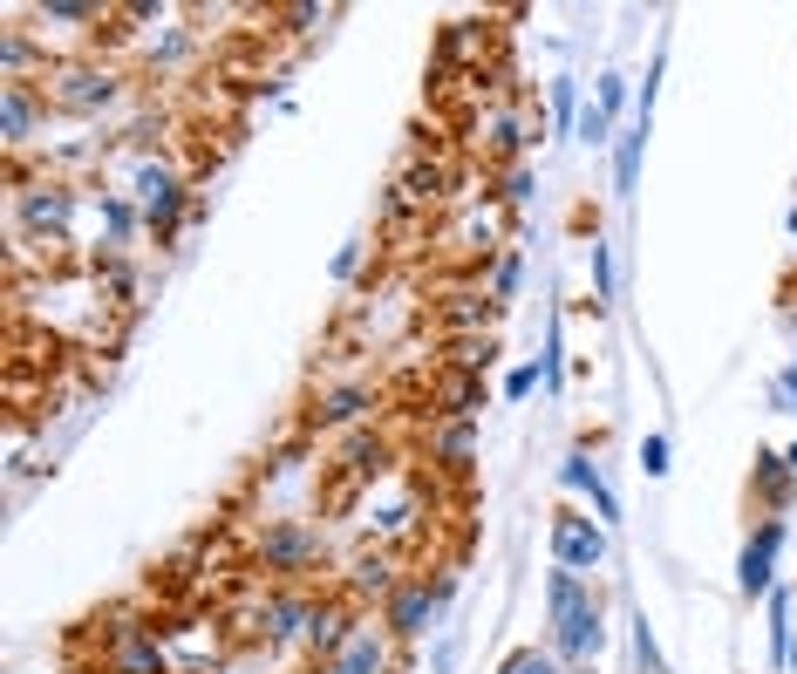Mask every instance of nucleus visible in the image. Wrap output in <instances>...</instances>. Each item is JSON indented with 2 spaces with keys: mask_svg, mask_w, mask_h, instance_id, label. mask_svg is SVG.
<instances>
[{
  "mask_svg": "<svg viewBox=\"0 0 797 674\" xmlns=\"http://www.w3.org/2000/svg\"><path fill=\"white\" fill-rule=\"evenodd\" d=\"M552 627H560V654H601V613H593L580 573H552Z\"/></svg>",
  "mask_w": 797,
  "mask_h": 674,
  "instance_id": "f257e3e1",
  "label": "nucleus"
},
{
  "mask_svg": "<svg viewBox=\"0 0 797 674\" xmlns=\"http://www.w3.org/2000/svg\"><path fill=\"white\" fill-rule=\"evenodd\" d=\"M552 559H560V573H593L607 559V525L580 518V511H552Z\"/></svg>",
  "mask_w": 797,
  "mask_h": 674,
  "instance_id": "f03ea898",
  "label": "nucleus"
},
{
  "mask_svg": "<svg viewBox=\"0 0 797 674\" xmlns=\"http://www.w3.org/2000/svg\"><path fill=\"white\" fill-rule=\"evenodd\" d=\"M137 205H144V218L164 232L171 218H178V205H184V184H178V171H164V164H144L137 171Z\"/></svg>",
  "mask_w": 797,
  "mask_h": 674,
  "instance_id": "7ed1b4c3",
  "label": "nucleus"
},
{
  "mask_svg": "<svg viewBox=\"0 0 797 674\" xmlns=\"http://www.w3.org/2000/svg\"><path fill=\"white\" fill-rule=\"evenodd\" d=\"M42 96H55L62 109H96V103H109V96H116V83H109V75H96V68H62Z\"/></svg>",
  "mask_w": 797,
  "mask_h": 674,
  "instance_id": "20e7f679",
  "label": "nucleus"
},
{
  "mask_svg": "<svg viewBox=\"0 0 797 674\" xmlns=\"http://www.w3.org/2000/svg\"><path fill=\"white\" fill-rule=\"evenodd\" d=\"M777 545H784V525H764L750 538V552H743V592L756 600V592H771V579H777Z\"/></svg>",
  "mask_w": 797,
  "mask_h": 674,
  "instance_id": "39448f33",
  "label": "nucleus"
},
{
  "mask_svg": "<svg viewBox=\"0 0 797 674\" xmlns=\"http://www.w3.org/2000/svg\"><path fill=\"white\" fill-rule=\"evenodd\" d=\"M328 674H382V633H375V627H354L348 641L334 648Z\"/></svg>",
  "mask_w": 797,
  "mask_h": 674,
  "instance_id": "423d86ee",
  "label": "nucleus"
},
{
  "mask_svg": "<svg viewBox=\"0 0 797 674\" xmlns=\"http://www.w3.org/2000/svg\"><path fill=\"white\" fill-rule=\"evenodd\" d=\"M560 478H566L573 491H586V498H593V518H601V525H614V518H620V504H614V491H607V478H601V463L566 457V470H560Z\"/></svg>",
  "mask_w": 797,
  "mask_h": 674,
  "instance_id": "0eeeda50",
  "label": "nucleus"
},
{
  "mask_svg": "<svg viewBox=\"0 0 797 674\" xmlns=\"http://www.w3.org/2000/svg\"><path fill=\"white\" fill-rule=\"evenodd\" d=\"M641 143H648V124H634L614 137V171H620V197H634V178H641Z\"/></svg>",
  "mask_w": 797,
  "mask_h": 674,
  "instance_id": "6e6552de",
  "label": "nucleus"
},
{
  "mask_svg": "<svg viewBox=\"0 0 797 674\" xmlns=\"http://www.w3.org/2000/svg\"><path fill=\"white\" fill-rule=\"evenodd\" d=\"M429 607H436V592H429V586H410V592H395V607H389V620H395V633H423V620H429Z\"/></svg>",
  "mask_w": 797,
  "mask_h": 674,
  "instance_id": "1a4fd4ad",
  "label": "nucleus"
},
{
  "mask_svg": "<svg viewBox=\"0 0 797 674\" xmlns=\"http://www.w3.org/2000/svg\"><path fill=\"white\" fill-rule=\"evenodd\" d=\"M28 124H34V103H28V89H21V83H8V103H0V130H8V143H21V137H28Z\"/></svg>",
  "mask_w": 797,
  "mask_h": 674,
  "instance_id": "9d476101",
  "label": "nucleus"
},
{
  "mask_svg": "<svg viewBox=\"0 0 797 674\" xmlns=\"http://www.w3.org/2000/svg\"><path fill=\"white\" fill-rule=\"evenodd\" d=\"M28 218H34V225H55V232H62V225H68V191L42 184V191L28 197Z\"/></svg>",
  "mask_w": 797,
  "mask_h": 674,
  "instance_id": "9b49d317",
  "label": "nucleus"
},
{
  "mask_svg": "<svg viewBox=\"0 0 797 674\" xmlns=\"http://www.w3.org/2000/svg\"><path fill=\"white\" fill-rule=\"evenodd\" d=\"M307 641H314V648H321V654L334 661V648L348 641V633H341V613H334V607H321V613H307Z\"/></svg>",
  "mask_w": 797,
  "mask_h": 674,
  "instance_id": "f8f14e48",
  "label": "nucleus"
},
{
  "mask_svg": "<svg viewBox=\"0 0 797 674\" xmlns=\"http://www.w3.org/2000/svg\"><path fill=\"white\" fill-rule=\"evenodd\" d=\"M614 137H620L614 116H607L601 103H586V109H580V143H614Z\"/></svg>",
  "mask_w": 797,
  "mask_h": 674,
  "instance_id": "ddd939ff",
  "label": "nucleus"
},
{
  "mask_svg": "<svg viewBox=\"0 0 797 674\" xmlns=\"http://www.w3.org/2000/svg\"><path fill=\"white\" fill-rule=\"evenodd\" d=\"M771 648H777V661H790V600L784 592H771Z\"/></svg>",
  "mask_w": 797,
  "mask_h": 674,
  "instance_id": "4468645a",
  "label": "nucleus"
},
{
  "mask_svg": "<svg viewBox=\"0 0 797 674\" xmlns=\"http://www.w3.org/2000/svg\"><path fill=\"white\" fill-rule=\"evenodd\" d=\"M573 109H580V89H573V75H560V83H552V124H573Z\"/></svg>",
  "mask_w": 797,
  "mask_h": 674,
  "instance_id": "2eb2a0df",
  "label": "nucleus"
},
{
  "mask_svg": "<svg viewBox=\"0 0 797 674\" xmlns=\"http://www.w3.org/2000/svg\"><path fill=\"white\" fill-rule=\"evenodd\" d=\"M641 470L648 478H668V436H648L641 443Z\"/></svg>",
  "mask_w": 797,
  "mask_h": 674,
  "instance_id": "dca6fc26",
  "label": "nucleus"
},
{
  "mask_svg": "<svg viewBox=\"0 0 797 674\" xmlns=\"http://www.w3.org/2000/svg\"><path fill=\"white\" fill-rule=\"evenodd\" d=\"M620 103H627V83H620V75H601V109L614 116Z\"/></svg>",
  "mask_w": 797,
  "mask_h": 674,
  "instance_id": "f3484780",
  "label": "nucleus"
},
{
  "mask_svg": "<svg viewBox=\"0 0 797 674\" xmlns=\"http://www.w3.org/2000/svg\"><path fill=\"white\" fill-rule=\"evenodd\" d=\"M532 388H539V368H511L504 375V395H532Z\"/></svg>",
  "mask_w": 797,
  "mask_h": 674,
  "instance_id": "a211bd4d",
  "label": "nucleus"
},
{
  "mask_svg": "<svg viewBox=\"0 0 797 674\" xmlns=\"http://www.w3.org/2000/svg\"><path fill=\"white\" fill-rule=\"evenodd\" d=\"M593 280H601V300L614 293V272H607V246L601 239H593Z\"/></svg>",
  "mask_w": 797,
  "mask_h": 674,
  "instance_id": "6ab92c4d",
  "label": "nucleus"
},
{
  "mask_svg": "<svg viewBox=\"0 0 797 674\" xmlns=\"http://www.w3.org/2000/svg\"><path fill=\"white\" fill-rule=\"evenodd\" d=\"M504 674H552V661H545V654H511Z\"/></svg>",
  "mask_w": 797,
  "mask_h": 674,
  "instance_id": "aec40b11",
  "label": "nucleus"
},
{
  "mask_svg": "<svg viewBox=\"0 0 797 674\" xmlns=\"http://www.w3.org/2000/svg\"><path fill=\"white\" fill-rule=\"evenodd\" d=\"M354 409H362V395H334V403H328V409H321V416H328V422H348V416H354Z\"/></svg>",
  "mask_w": 797,
  "mask_h": 674,
  "instance_id": "412c9836",
  "label": "nucleus"
},
{
  "mask_svg": "<svg viewBox=\"0 0 797 674\" xmlns=\"http://www.w3.org/2000/svg\"><path fill=\"white\" fill-rule=\"evenodd\" d=\"M790 667H797V641H790Z\"/></svg>",
  "mask_w": 797,
  "mask_h": 674,
  "instance_id": "4be33fe9",
  "label": "nucleus"
}]
</instances>
